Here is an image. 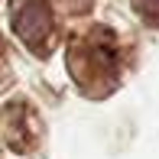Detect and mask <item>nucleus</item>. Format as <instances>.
I'll return each instance as SVG.
<instances>
[{
	"instance_id": "nucleus-1",
	"label": "nucleus",
	"mask_w": 159,
	"mask_h": 159,
	"mask_svg": "<svg viewBox=\"0 0 159 159\" xmlns=\"http://www.w3.org/2000/svg\"><path fill=\"white\" fill-rule=\"evenodd\" d=\"M49 7L46 0H13V26H16V36L30 46H42L49 33Z\"/></svg>"
},
{
	"instance_id": "nucleus-2",
	"label": "nucleus",
	"mask_w": 159,
	"mask_h": 159,
	"mask_svg": "<svg viewBox=\"0 0 159 159\" xmlns=\"http://www.w3.org/2000/svg\"><path fill=\"white\" fill-rule=\"evenodd\" d=\"M133 7H136V10H140L146 20L159 23V0H133Z\"/></svg>"
}]
</instances>
